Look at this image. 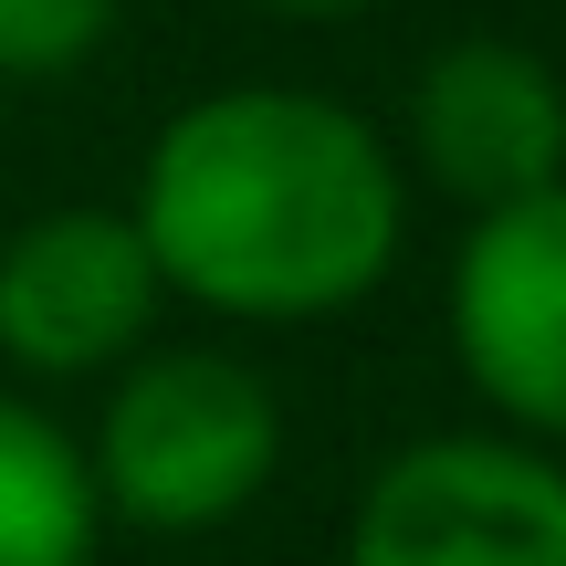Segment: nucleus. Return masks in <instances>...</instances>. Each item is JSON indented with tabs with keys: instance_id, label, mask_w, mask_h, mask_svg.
I'll list each match as a JSON object with an SVG mask.
<instances>
[{
	"instance_id": "obj_5",
	"label": "nucleus",
	"mask_w": 566,
	"mask_h": 566,
	"mask_svg": "<svg viewBox=\"0 0 566 566\" xmlns=\"http://www.w3.org/2000/svg\"><path fill=\"white\" fill-rule=\"evenodd\" d=\"M158 294L126 210H42L0 242V357L21 378H95L158 325Z\"/></svg>"
},
{
	"instance_id": "obj_1",
	"label": "nucleus",
	"mask_w": 566,
	"mask_h": 566,
	"mask_svg": "<svg viewBox=\"0 0 566 566\" xmlns=\"http://www.w3.org/2000/svg\"><path fill=\"white\" fill-rule=\"evenodd\" d=\"M126 221L168 294L242 325H315L399 263V168L336 95L231 84L158 126Z\"/></svg>"
},
{
	"instance_id": "obj_6",
	"label": "nucleus",
	"mask_w": 566,
	"mask_h": 566,
	"mask_svg": "<svg viewBox=\"0 0 566 566\" xmlns=\"http://www.w3.org/2000/svg\"><path fill=\"white\" fill-rule=\"evenodd\" d=\"M409 147L420 168L472 210H504L525 189L566 179V84L525 42L472 32L451 53H430L420 95H409Z\"/></svg>"
},
{
	"instance_id": "obj_4",
	"label": "nucleus",
	"mask_w": 566,
	"mask_h": 566,
	"mask_svg": "<svg viewBox=\"0 0 566 566\" xmlns=\"http://www.w3.org/2000/svg\"><path fill=\"white\" fill-rule=\"evenodd\" d=\"M451 346L514 430L566 441V179L472 221L451 263Z\"/></svg>"
},
{
	"instance_id": "obj_2",
	"label": "nucleus",
	"mask_w": 566,
	"mask_h": 566,
	"mask_svg": "<svg viewBox=\"0 0 566 566\" xmlns=\"http://www.w3.org/2000/svg\"><path fill=\"white\" fill-rule=\"evenodd\" d=\"M283 462V409L263 388V367L242 357H147L137 378L105 399V430L84 451L95 504H116L147 535H200L231 525Z\"/></svg>"
},
{
	"instance_id": "obj_8",
	"label": "nucleus",
	"mask_w": 566,
	"mask_h": 566,
	"mask_svg": "<svg viewBox=\"0 0 566 566\" xmlns=\"http://www.w3.org/2000/svg\"><path fill=\"white\" fill-rule=\"evenodd\" d=\"M116 32V0H0V74H84Z\"/></svg>"
},
{
	"instance_id": "obj_7",
	"label": "nucleus",
	"mask_w": 566,
	"mask_h": 566,
	"mask_svg": "<svg viewBox=\"0 0 566 566\" xmlns=\"http://www.w3.org/2000/svg\"><path fill=\"white\" fill-rule=\"evenodd\" d=\"M95 472L32 399H0V566H95Z\"/></svg>"
},
{
	"instance_id": "obj_9",
	"label": "nucleus",
	"mask_w": 566,
	"mask_h": 566,
	"mask_svg": "<svg viewBox=\"0 0 566 566\" xmlns=\"http://www.w3.org/2000/svg\"><path fill=\"white\" fill-rule=\"evenodd\" d=\"M263 11H294V21H346V11H378V0H263Z\"/></svg>"
},
{
	"instance_id": "obj_3",
	"label": "nucleus",
	"mask_w": 566,
	"mask_h": 566,
	"mask_svg": "<svg viewBox=\"0 0 566 566\" xmlns=\"http://www.w3.org/2000/svg\"><path fill=\"white\" fill-rule=\"evenodd\" d=\"M346 566H566V472L525 441H409L346 514Z\"/></svg>"
}]
</instances>
